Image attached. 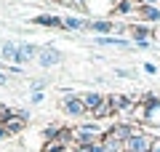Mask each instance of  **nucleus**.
<instances>
[{
	"mask_svg": "<svg viewBox=\"0 0 160 152\" xmlns=\"http://www.w3.org/2000/svg\"><path fill=\"white\" fill-rule=\"evenodd\" d=\"M40 48L43 45H32V43H3V48H0V59H6V62H11L13 67H22V64L32 62V59L40 56Z\"/></svg>",
	"mask_w": 160,
	"mask_h": 152,
	"instance_id": "1",
	"label": "nucleus"
},
{
	"mask_svg": "<svg viewBox=\"0 0 160 152\" xmlns=\"http://www.w3.org/2000/svg\"><path fill=\"white\" fill-rule=\"evenodd\" d=\"M104 134H107V128H102L99 123H80V125L72 128V144H75V149L102 144Z\"/></svg>",
	"mask_w": 160,
	"mask_h": 152,
	"instance_id": "2",
	"label": "nucleus"
},
{
	"mask_svg": "<svg viewBox=\"0 0 160 152\" xmlns=\"http://www.w3.org/2000/svg\"><path fill=\"white\" fill-rule=\"evenodd\" d=\"M155 144H158V139L142 128V131H136V134L126 141V149H128V152H152Z\"/></svg>",
	"mask_w": 160,
	"mask_h": 152,
	"instance_id": "3",
	"label": "nucleus"
},
{
	"mask_svg": "<svg viewBox=\"0 0 160 152\" xmlns=\"http://www.w3.org/2000/svg\"><path fill=\"white\" fill-rule=\"evenodd\" d=\"M62 109H64V115H69V118H86L88 115V109H86V104H83V99H80V94H64V99H62Z\"/></svg>",
	"mask_w": 160,
	"mask_h": 152,
	"instance_id": "4",
	"label": "nucleus"
},
{
	"mask_svg": "<svg viewBox=\"0 0 160 152\" xmlns=\"http://www.w3.org/2000/svg\"><path fill=\"white\" fill-rule=\"evenodd\" d=\"M109 101H112L115 115H126V118H131L133 109H136V104H139V99L126 96V94H112V96H109Z\"/></svg>",
	"mask_w": 160,
	"mask_h": 152,
	"instance_id": "5",
	"label": "nucleus"
},
{
	"mask_svg": "<svg viewBox=\"0 0 160 152\" xmlns=\"http://www.w3.org/2000/svg\"><path fill=\"white\" fill-rule=\"evenodd\" d=\"M38 64L43 69L59 67V64H62V51L53 48V45H43V48H40V56H38Z\"/></svg>",
	"mask_w": 160,
	"mask_h": 152,
	"instance_id": "6",
	"label": "nucleus"
},
{
	"mask_svg": "<svg viewBox=\"0 0 160 152\" xmlns=\"http://www.w3.org/2000/svg\"><path fill=\"white\" fill-rule=\"evenodd\" d=\"M80 99H83V104H86L88 115H91L93 109H96L99 104H102V101L107 99V96H104V94H99V91H83V94H80Z\"/></svg>",
	"mask_w": 160,
	"mask_h": 152,
	"instance_id": "7",
	"label": "nucleus"
},
{
	"mask_svg": "<svg viewBox=\"0 0 160 152\" xmlns=\"http://www.w3.org/2000/svg\"><path fill=\"white\" fill-rule=\"evenodd\" d=\"M115 27L118 24H112L109 19H93V22H88V29L91 32H99V38H107L109 32H115Z\"/></svg>",
	"mask_w": 160,
	"mask_h": 152,
	"instance_id": "8",
	"label": "nucleus"
},
{
	"mask_svg": "<svg viewBox=\"0 0 160 152\" xmlns=\"http://www.w3.org/2000/svg\"><path fill=\"white\" fill-rule=\"evenodd\" d=\"M93 43L96 45H109V48H131V43H128L126 38H112V35H107V38H93Z\"/></svg>",
	"mask_w": 160,
	"mask_h": 152,
	"instance_id": "9",
	"label": "nucleus"
},
{
	"mask_svg": "<svg viewBox=\"0 0 160 152\" xmlns=\"http://www.w3.org/2000/svg\"><path fill=\"white\" fill-rule=\"evenodd\" d=\"M136 13H139L147 24H158V22H160V8H158V6H139Z\"/></svg>",
	"mask_w": 160,
	"mask_h": 152,
	"instance_id": "10",
	"label": "nucleus"
},
{
	"mask_svg": "<svg viewBox=\"0 0 160 152\" xmlns=\"http://www.w3.org/2000/svg\"><path fill=\"white\" fill-rule=\"evenodd\" d=\"M91 118H93V120L115 118V109H112V101H109V96H107V99H104L102 104H99V107H96V109H93V112H91Z\"/></svg>",
	"mask_w": 160,
	"mask_h": 152,
	"instance_id": "11",
	"label": "nucleus"
},
{
	"mask_svg": "<svg viewBox=\"0 0 160 152\" xmlns=\"http://www.w3.org/2000/svg\"><path fill=\"white\" fill-rule=\"evenodd\" d=\"M32 24H40V27H53V29H64V19H62V16H35Z\"/></svg>",
	"mask_w": 160,
	"mask_h": 152,
	"instance_id": "12",
	"label": "nucleus"
},
{
	"mask_svg": "<svg viewBox=\"0 0 160 152\" xmlns=\"http://www.w3.org/2000/svg\"><path fill=\"white\" fill-rule=\"evenodd\" d=\"M3 125L8 128V134H11V136H19V134L24 131V128H27V123H24V120H19L16 115H13V112H11V118H8V120H6Z\"/></svg>",
	"mask_w": 160,
	"mask_h": 152,
	"instance_id": "13",
	"label": "nucleus"
},
{
	"mask_svg": "<svg viewBox=\"0 0 160 152\" xmlns=\"http://www.w3.org/2000/svg\"><path fill=\"white\" fill-rule=\"evenodd\" d=\"M64 29H75V32H80V29H88V22L80 16H64Z\"/></svg>",
	"mask_w": 160,
	"mask_h": 152,
	"instance_id": "14",
	"label": "nucleus"
},
{
	"mask_svg": "<svg viewBox=\"0 0 160 152\" xmlns=\"http://www.w3.org/2000/svg\"><path fill=\"white\" fill-rule=\"evenodd\" d=\"M139 11V3L136 0H120L118 6H115V13H120V16H128V13Z\"/></svg>",
	"mask_w": 160,
	"mask_h": 152,
	"instance_id": "15",
	"label": "nucleus"
},
{
	"mask_svg": "<svg viewBox=\"0 0 160 152\" xmlns=\"http://www.w3.org/2000/svg\"><path fill=\"white\" fill-rule=\"evenodd\" d=\"M128 29H131V35H133V40H136V43H139V40H147V35H152L147 24H131Z\"/></svg>",
	"mask_w": 160,
	"mask_h": 152,
	"instance_id": "16",
	"label": "nucleus"
},
{
	"mask_svg": "<svg viewBox=\"0 0 160 152\" xmlns=\"http://www.w3.org/2000/svg\"><path fill=\"white\" fill-rule=\"evenodd\" d=\"M48 83H51L48 78H38V80H32V83H29V88H32V94H35V91H43Z\"/></svg>",
	"mask_w": 160,
	"mask_h": 152,
	"instance_id": "17",
	"label": "nucleus"
},
{
	"mask_svg": "<svg viewBox=\"0 0 160 152\" xmlns=\"http://www.w3.org/2000/svg\"><path fill=\"white\" fill-rule=\"evenodd\" d=\"M43 99H46V94H43V91H35V94H29V104H32V107L43 104Z\"/></svg>",
	"mask_w": 160,
	"mask_h": 152,
	"instance_id": "18",
	"label": "nucleus"
},
{
	"mask_svg": "<svg viewBox=\"0 0 160 152\" xmlns=\"http://www.w3.org/2000/svg\"><path fill=\"white\" fill-rule=\"evenodd\" d=\"M62 3H67V6H72V8H83V11H88V0H62Z\"/></svg>",
	"mask_w": 160,
	"mask_h": 152,
	"instance_id": "19",
	"label": "nucleus"
},
{
	"mask_svg": "<svg viewBox=\"0 0 160 152\" xmlns=\"http://www.w3.org/2000/svg\"><path fill=\"white\" fill-rule=\"evenodd\" d=\"M13 115H16L19 120H24V123H29V118H32V115H29V109H24V107H22V109H13Z\"/></svg>",
	"mask_w": 160,
	"mask_h": 152,
	"instance_id": "20",
	"label": "nucleus"
},
{
	"mask_svg": "<svg viewBox=\"0 0 160 152\" xmlns=\"http://www.w3.org/2000/svg\"><path fill=\"white\" fill-rule=\"evenodd\" d=\"M75 152H107L104 144H93V147H83V149H75Z\"/></svg>",
	"mask_w": 160,
	"mask_h": 152,
	"instance_id": "21",
	"label": "nucleus"
},
{
	"mask_svg": "<svg viewBox=\"0 0 160 152\" xmlns=\"http://www.w3.org/2000/svg\"><path fill=\"white\" fill-rule=\"evenodd\" d=\"M115 75H118V78H133V69H115Z\"/></svg>",
	"mask_w": 160,
	"mask_h": 152,
	"instance_id": "22",
	"label": "nucleus"
},
{
	"mask_svg": "<svg viewBox=\"0 0 160 152\" xmlns=\"http://www.w3.org/2000/svg\"><path fill=\"white\" fill-rule=\"evenodd\" d=\"M6 139H11V134H8L6 125H0V141H6Z\"/></svg>",
	"mask_w": 160,
	"mask_h": 152,
	"instance_id": "23",
	"label": "nucleus"
},
{
	"mask_svg": "<svg viewBox=\"0 0 160 152\" xmlns=\"http://www.w3.org/2000/svg\"><path fill=\"white\" fill-rule=\"evenodd\" d=\"M139 6H160V0H136Z\"/></svg>",
	"mask_w": 160,
	"mask_h": 152,
	"instance_id": "24",
	"label": "nucleus"
},
{
	"mask_svg": "<svg viewBox=\"0 0 160 152\" xmlns=\"http://www.w3.org/2000/svg\"><path fill=\"white\" fill-rule=\"evenodd\" d=\"M144 72H147V75H155V72H158V67H155V64H144Z\"/></svg>",
	"mask_w": 160,
	"mask_h": 152,
	"instance_id": "25",
	"label": "nucleus"
},
{
	"mask_svg": "<svg viewBox=\"0 0 160 152\" xmlns=\"http://www.w3.org/2000/svg\"><path fill=\"white\" fill-rule=\"evenodd\" d=\"M8 83V72H6V69H0V85H6Z\"/></svg>",
	"mask_w": 160,
	"mask_h": 152,
	"instance_id": "26",
	"label": "nucleus"
},
{
	"mask_svg": "<svg viewBox=\"0 0 160 152\" xmlns=\"http://www.w3.org/2000/svg\"><path fill=\"white\" fill-rule=\"evenodd\" d=\"M152 152H160V141H158V144H155V149Z\"/></svg>",
	"mask_w": 160,
	"mask_h": 152,
	"instance_id": "27",
	"label": "nucleus"
},
{
	"mask_svg": "<svg viewBox=\"0 0 160 152\" xmlns=\"http://www.w3.org/2000/svg\"><path fill=\"white\" fill-rule=\"evenodd\" d=\"M0 48H3V40H0Z\"/></svg>",
	"mask_w": 160,
	"mask_h": 152,
	"instance_id": "28",
	"label": "nucleus"
},
{
	"mask_svg": "<svg viewBox=\"0 0 160 152\" xmlns=\"http://www.w3.org/2000/svg\"><path fill=\"white\" fill-rule=\"evenodd\" d=\"M158 131H160V125H158Z\"/></svg>",
	"mask_w": 160,
	"mask_h": 152,
	"instance_id": "29",
	"label": "nucleus"
},
{
	"mask_svg": "<svg viewBox=\"0 0 160 152\" xmlns=\"http://www.w3.org/2000/svg\"><path fill=\"white\" fill-rule=\"evenodd\" d=\"M123 152H128V149H123Z\"/></svg>",
	"mask_w": 160,
	"mask_h": 152,
	"instance_id": "30",
	"label": "nucleus"
}]
</instances>
